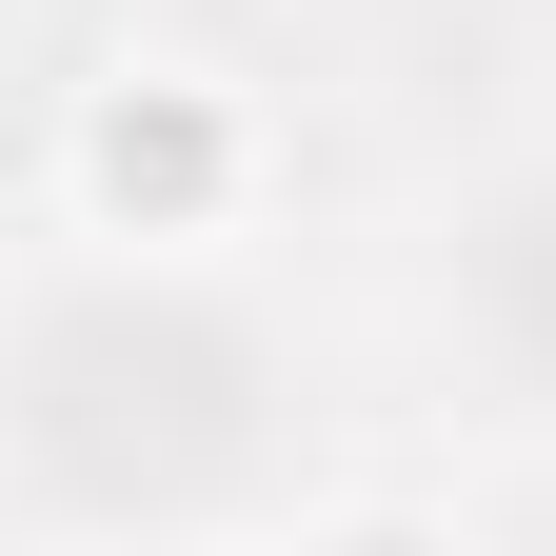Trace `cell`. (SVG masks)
I'll return each mask as SVG.
<instances>
[{
  "label": "cell",
  "mask_w": 556,
  "mask_h": 556,
  "mask_svg": "<svg viewBox=\"0 0 556 556\" xmlns=\"http://www.w3.org/2000/svg\"><path fill=\"white\" fill-rule=\"evenodd\" d=\"M0 417H21V457L60 477V497H219V477L258 457V338L199 318V299H60L21 318V358H0Z\"/></svg>",
  "instance_id": "1"
},
{
  "label": "cell",
  "mask_w": 556,
  "mask_h": 556,
  "mask_svg": "<svg viewBox=\"0 0 556 556\" xmlns=\"http://www.w3.org/2000/svg\"><path fill=\"white\" fill-rule=\"evenodd\" d=\"M477 338L556 397V179H517L497 219H477Z\"/></svg>",
  "instance_id": "2"
}]
</instances>
